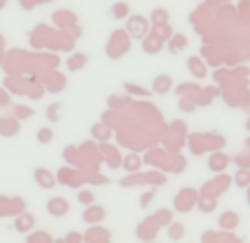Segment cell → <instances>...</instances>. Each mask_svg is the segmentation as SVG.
<instances>
[{"label":"cell","mask_w":250,"mask_h":243,"mask_svg":"<svg viewBox=\"0 0 250 243\" xmlns=\"http://www.w3.org/2000/svg\"><path fill=\"white\" fill-rule=\"evenodd\" d=\"M66 241H69V243H80V241H82V234L69 232V234H66Z\"/></svg>","instance_id":"cell-24"},{"label":"cell","mask_w":250,"mask_h":243,"mask_svg":"<svg viewBox=\"0 0 250 243\" xmlns=\"http://www.w3.org/2000/svg\"><path fill=\"white\" fill-rule=\"evenodd\" d=\"M226 164H228V159L224 157L222 153L212 155V157L208 159V168H210V170H217V173H219V170H224V168H226Z\"/></svg>","instance_id":"cell-11"},{"label":"cell","mask_w":250,"mask_h":243,"mask_svg":"<svg viewBox=\"0 0 250 243\" xmlns=\"http://www.w3.org/2000/svg\"><path fill=\"white\" fill-rule=\"evenodd\" d=\"M126 29L133 38H146L148 29H151V20L144 16H131L126 20Z\"/></svg>","instance_id":"cell-1"},{"label":"cell","mask_w":250,"mask_h":243,"mask_svg":"<svg viewBox=\"0 0 250 243\" xmlns=\"http://www.w3.org/2000/svg\"><path fill=\"white\" fill-rule=\"evenodd\" d=\"M33 179H36L38 186L44 188V190H49V188L56 186V175H53L51 170H47V168H36L33 170Z\"/></svg>","instance_id":"cell-3"},{"label":"cell","mask_w":250,"mask_h":243,"mask_svg":"<svg viewBox=\"0 0 250 243\" xmlns=\"http://www.w3.org/2000/svg\"><path fill=\"white\" fill-rule=\"evenodd\" d=\"M180 108L184 113H190L195 108V102H193V100H188V98H180Z\"/></svg>","instance_id":"cell-21"},{"label":"cell","mask_w":250,"mask_h":243,"mask_svg":"<svg viewBox=\"0 0 250 243\" xmlns=\"http://www.w3.org/2000/svg\"><path fill=\"white\" fill-rule=\"evenodd\" d=\"M11 100H9V95H7V91H2L0 89V106H7Z\"/></svg>","instance_id":"cell-25"},{"label":"cell","mask_w":250,"mask_h":243,"mask_svg":"<svg viewBox=\"0 0 250 243\" xmlns=\"http://www.w3.org/2000/svg\"><path fill=\"white\" fill-rule=\"evenodd\" d=\"M51 140H53V131L49 126H42L36 133V142H38V144H49Z\"/></svg>","instance_id":"cell-14"},{"label":"cell","mask_w":250,"mask_h":243,"mask_svg":"<svg viewBox=\"0 0 250 243\" xmlns=\"http://www.w3.org/2000/svg\"><path fill=\"white\" fill-rule=\"evenodd\" d=\"M124 166H128V170H137L140 159H137V157H128V159H124Z\"/></svg>","instance_id":"cell-23"},{"label":"cell","mask_w":250,"mask_h":243,"mask_svg":"<svg viewBox=\"0 0 250 243\" xmlns=\"http://www.w3.org/2000/svg\"><path fill=\"white\" fill-rule=\"evenodd\" d=\"M188 71L193 78H204V75H206V66H204V62L199 60L197 56L188 58Z\"/></svg>","instance_id":"cell-9"},{"label":"cell","mask_w":250,"mask_h":243,"mask_svg":"<svg viewBox=\"0 0 250 243\" xmlns=\"http://www.w3.org/2000/svg\"><path fill=\"white\" fill-rule=\"evenodd\" d=\"M47 212L51 217H64L69 215V201L64 197H51L47 201Z\"/></svg>","instance_id":"cell-2"},{"label":"cell","mask_w":250,"mask_h":243,"mask_svg":"<svg viewBox=\"0 0 250 243\" xmlns=\"http://www.w3.org/2000/svg\"><path fill=\"white\" fill-rule=\"evenodd\" d=\"M235 183L239 188H246L250 183V173L248 170H237V175H235Z\"/></svg>","instance_id":"cell-15"},{"label":"cell","mask_w":250,"mask_h":243,"mask_svg":"<svg viewBox=\"0 0 250 243\" xmlns=\"http://www.w3.org/2000/svg\"><path fill=\"white\" fill-rule=\"evenodd\" d=\"M58 111H60V104H51V106L47 108V113H49V122H58L60 120V115H58Z\"/></svg>","instance_id":"cell-20"},{"label":"cell","mask_w":250,"mask_h":243,"mask_svg":"<svg viewBox=\"0 0 250 243\" xmlns=\"http://www.w3.org/2000/svg\"><path fill=\"white\" fill-rule=\"evenodd\" d=\"M78 201H80L82 206H89V203H93L95 201V195L91 190H80L78 192Z\"/></svg>","instance_id":"cell-17"},{"label":"cell","mask_w":250,"mask_h":243,"mask_svg":"<svg viewBox=\"0 0 250 243\" xmlns=\"http://www.w3.org/2000/svg\"><path fill=\"white\" fill-rule=\"evenodd\" d=\"M33 228V217L31 215H22L16 219V230H20V232H27V230Z\"/></svg>","instance_id":"cell-13"},{"label":"cell","mask_w":250,"mask_h":243,"mask_svg":"<svg viewBox=\"0 0 250 243\" xmlns=\"http://www.w3.org/2000/svg\"><path fill=\"white\" fill-rule=\"evenodd\" d=\"M31 115H33V111L27 108V106H16L14 108V117H18V120H29Z\"/></svg>","instance_id":"cell-19"},{"label":"cell","mask_w":250,"mask_h":243,"mask_svg":"<svg viewBox=\"0 0 250 243\" xmlns=\"http://www.w3.org/2000/svg\"><path fill=\"white\" fill-rule=\"evenodd\" d=\"M142 49H144L146 53H155V51H160V40H157V38H151V40H144Z\"/></svg>","instance_id":"cell-18"},{"label":"cell","mask_w":250,"mask_h":243,"mask_svg":"<svg viewBox=\"0 0 250 243\" xmlns=\"http://www.w3.org/2000/svg\"><path fill=\"white\" fill-rule=\"evenodd\" d=\"M166 234H168L170 241H182V239L186 237V228H184V223H180V221L170 223V225H168V230H166Z\"/></svg>","instance_id":"cell-8"},{"label":"cell","mask_w":250,"mask_h":243,"mask_svg":"<svg viewBox=\"0 0 250 243\" xmlns=\"http://www.w3.org/2000/svg\"><path fill=\"white\" fill-rule=\"evenodd\" d=\"M128 9H131V7L120 0V2H113V7H111V16H113V20H124L128 16Z\"/></svg>","instance_id":"cell-10"},{"label":"cell","mask_w":250,"mask_h":243,"mask_svg":"<svg viewBox=\"0 0 250 243\" xmlns=\"http://www.w3.org/2000/svg\"><path fill=\"white\" fill-rule=\"evenodd\" d=\"M170 89H173V78H170V75H157V78L153 80V93L155 95H164V93H168Z\"/></svg>","instance_id":"cell-6"},{"label":"cell","mask_w":250,"mask_h":243,"mask_svg":"<svg viewBox=\"0 0 250 243\" xmlns=\"http://www.w3.org/2000/svg\"><path fill=\"white\" fill-rule=\"evenodd\" d=\"M104 219V208L98 206V203H89L82 212V221L84 223H100Z\"/></svg>","instance_id":"cell-4"},{"label":"cell","mask_w":250,"mask_h":243,"mask_svg":"<svg viewBox=\"0 0 250 243\" xmlns=\"http://www.w3.org/2000/svg\"><path fill=\"white\" fill-rule=\"evenodd\" d=\"M24 241H27V243H36V241H38V243H47V241H51V237H49L47 232H33V234H29Z\"/></svg>","instance_id":"cell-16"},{"label":"cell","mask_w":250,"mask_h":243,"mask_svg":"<svg viewBox=\"0 0 250 243\" xmlns=\"http://www.w3.org/2000/svg\"><path fill=\"white\" fill-rule=\"evenodd\" d=\"M84 64H86V56H82V53H76V56H71L69 60H66V66H69L71 71L84 69Z\"/></svg>","instance_id":"cell-12"},{"label":"cell","mask_w":250,"mask_h":243,"mask_svg":"<svg viewBox=\"0 0 250 243\" xmlns=\"http://www.w3.org/2000/svg\"><path fill=\"white\" fill-rule=\"evenodd\" d=\"M18 135V117H2L0 120V137Z\"/></svg>","instance_id":"cell-5"},{"label":"cell","mask_w":250,"mask_h":243,"mask_svg":"<svg viewBox=\"0 0 250 243\" xmlns=\"http://www.w3.org/2000/svg\"><path fill=\"white\" fill-rule=\"evenodd\" d=\"M153 20H155V22H166V20H168V14H166L164 9H155L153 11Z\"/></svg>","instance_id":"cell-22"},{"label":"cell","mask_w":250,"mask_h":243,"mask_svg":"<svg viewBox=\"0 0 250 243\" xmlns=\"http://www.w3.org/2000/svg\"><path fill=\"white\" fill-rule=\"evenodd\" d=\"M237 223H239V215H237V212L228 210V212H222V215H219V225H222L224 230L237 228Z\"/></svg>","instance_id":"cell-7"}]
</instances>
